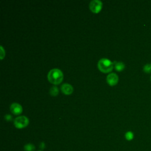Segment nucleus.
Here are the masks:
<instances>
[{
	"mask_svg": "<svg viewBox=\"0 0 151 151\" xmlns=\"http://www.w3.org/2000/svg\"><path fill=\"white\" fill-rule=\"evenodd\" d=\"M49 81L55 85L59 84L63 79V72L58 68H53L51 70L47 75Z\"/></svg>",
	"mask_w": 151,
	"mask_h": 151,
	"instance_id": "obj_1",
	"label": "nucleus"
},
{
	"mask_svg": "<svg viewBox=\"0 0 151 151\" xmlns=\"http://www.w3.org/2000/svg\"><path fill=\"white\" fill-rule=\"evenodd\" d=\"M114 64L110 60L105 58L100 59L97 63L99 70L102 73H107L110 72L113 68Z\"/></svg>",
	"mask_w": 151,
	"mask_h": 151,
	"instance_id": "obj_2",
	"label": "nucleus"
},
{
	"mask_svg": "<svg viewBox=\"0 0 151 151\" xmlns=\"http://www.w3.org/2000/svg\"><path fill=\"white\" fill-rule=\"evenodd\" d=\"M29 124V119L25 116H21L16 117L14 124L17 129H22L27 127Z\"/></svg>",
	"mask_w": 151,
	"mask_h": 151,
	"instance_id": "obj_3",
	"label": "nucleus"
},
{
	"mask_svg": "<svg viewBox=\"0 0 151 151\" xmlns=\"http://www.w3.org/2000/svg\"><path fill=\"white\" fill-rule=\"evenodd\" d=\"M103 6V3L99 0H93L89 4V8L93 13L99 12Z\"/></svg>",
	"mask_w": 151,
	"mask_h": 151,
	"instance_id": "obj_4",
	"label": "nucleus"
},
{
	"mask_svg": "<svg viewBox=\"0 0 151 151\" xmlns=\"http://www.w3.org/2000/svg\"><path fill=\"white\" fill-rule=\"evenodd\" d=\"M106 80H107V83L110 86H115L118 83L119 77L116 73H111L107 76Z\"/></svg>",
	"mask_w": 151,
	"mask_h": 151,
	"instance_id": "obj_5",
	"label": "nucleus"
},
{
	"mask_svg": "<svg viewBox=\"0 0 151 151\" xmlns=\"http://www.w3.org/2000/svg\"><path fill=\"white\" fill-rule=\"evenodd\" d=\"M11 111L15 115H18L22 112V106L17 103H13L10 106Z\"/></svg>",
	"mask_w": 151,
	"mask_h": 151,
	"instance_id": "obj_6",
	"label": "nucleus"
},
{
	"mask_svg": "<svg viewBox=\"0 0 151 151\" xmlns=\"http://www.w3.org/2000/svg\"><path fill=\"white\" fill-rule=\"evenodd\" d=\"M61 90L62 92L66 95H70L73 92V86L68 83L63 84L61 87Z\"/></svg>",
	"mask_w": 151,
	"mask_h": 151,
	"instance_id": "obj_7",
	"label": "nucleus"
},
{
	"mask_svg": "<svg viewBox=\"0 0 151 151\" xmlns=\"http://www.w3.org/2000/svg\"><path fill=\"white\" fill-rule=\"evenodd\" d=\"M113 64H114L115 69L118 71H121L123 70H124V68H125V65L123 62H121V61L117 62L116 61H114L113 62Z\"/></svg>",
	"mask_w": 151,
	"mask_h": 151,
	"instance_id": "obj_8",
	"label": "nucleus"
},
{
	"mask_svg": "<svg viewBox=\"0 0 151 151\" xmlns=\"http://www.w3.org/2000/svg\"><path fill=\"white\" fill-rule=\"evenodd\" d=\"M58 92H59V90H58V87L57 86H52V87H51L50 88V94H51V96H56L58 95Z\"/></svg>",
	"mask_w": 151,
	"mask_h": 151,
	"instance_id": "obj_9",
	"label": "nucleus"
},
{
	"mask_svg": "<svg viewBox=\"0 0 151 151\" xmlns=\"http://www.w3.org/2000/svg\"><path fill=\"white\" fill-rule=\"evenodd\" d=\"M35 149V146L32 143H27L24 146V149L25 151H34Z\"/></svg>",
	"mask_w": 151,
	"mask_h": 151,
	"instance_id": "obj_10",
	"label": "nucleus"
},
{
	"mask_svg": "<svg viewBox=\"0 0 151 151\" xmlns=\"http://www.w3.org/2000/svg\"><path fill=\"white\" fill-rule=\"evenodd\" d=\"M124 137H125V139L128 140V141H131L134 138V134L131 131H128L126 133H125V135H124Z\"/></svg>",
	"mask_w": 151,
	"mask_h": 151,
	"instance_id": "obj_11",
	"label": "nucleus"
},
{
	"mask_svg": "<svg viewBox=\"0 0 151 151\" xmlns=\"http://www.w3.org/2000/svg\"><path fill=\"white\" fill-rule=\"evenodd\" d=\"M143 70L146 73H151V63H148L145 64L143 67Z\"/></svg>",
	"mask_w": 151,
	"mask_h": 151,
	"instance_id": "obj_12",
	"label": "nucleus"
},
{
	"mask_svg": "<svg viewBox=\"0 0 151 151\" xmlns=\"http://www.w3.org/2000/svg\"><path fill=\"white\" fill-rule=\"evenodd\" d=\"M0 47H1V59L2 60L5 56V50L3 48L2 46H1Z\"/></svg>",
	"mask_w": 151,
	"mask_h": 151,
	"instance_id": "obj_13",
	"label": "nucleus"
},
{
	"mask_svg": "<svg viewBox=\"0 0 151 151\" xmlns=\"http://www.w3.org/2000/svg\"><path fill=\"white\" fill-rule=\"evenodd\" d=\"M5 119H6L7 121H9V120H12V116L9 114H6L5 116Z\"/></svg>",
	"mask_w": 151,
	"mask_h": 151,
	"instance_id": "obj_14",
	"label": "nucleus"
},
{
	"mask_svg": "<svg viewBox=\"0 0 151 151\" xmlns=\"http://www.w3.org/2000/svg\"><path fill=\"white\" fill-rule=\"evenodd\" d=\"M44 146H45V145H44V142H41V144H40V147L43 149L44 148Z\"/></svg>",
	"mask_w": 151,
	"mask_h": 151,
	"instance_id": "obj_15",
	"label": "nucleus"
},
{
	"mask_svg": "<svg viewBox=\"0 0 151 151\" xmlns=\"http://www.w3.org/2000/svg\"><path fill=\"white\" fill-rule=\"evenodd\" d=\"M150 81H151V76H150Z\"/></svg>",
	"mask_w": 151,
	"mask_h": 151,
	"instance_id": "obj_16",
	"label": "nucleus"
},
{
	"mask_svg": "<svg viewBox=\"0 0 151 151\" xmlns=\"http://www.w3.org/2000/svg\"><path fill=\"white\" fill-rule=\"evenodd\" d=\"M38 151H41V150H38Z\"/></svg>",
	"mask_w": 151,
	"mask_h": 151,
	"instance_id": "obj_17",
	"label": "nucleus"
}]
</instances>
